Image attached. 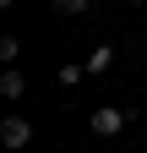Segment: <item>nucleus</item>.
<instances>
[{
    "mask_svg": "<svg viewBox=\"0 0 147 153\" xmlns=\"http://www.w3.org/2000/svg\"><path fill=\"white\" fill-rule=\"evenodd\" d=\"M0 142H6V148H27V142H33V120L6 115V120H0Z\"/></svg>",
    "mask_w": 147,
    "mask_h": 153,
    "instance_id": "obj_2",
    "label": "nucleus"
},
{
    "mask_svg": "<svg viewBox=\"0 0 147 153\" xmlns=\"http://www.w3.org/2000/svg\"><path fill=\"white\" fill-rule=\"evenodd\" d=\"M0 93H6V99H22V93H27V76L16 71V66H6V71H0Z\"/></svg>",
    "mask_w": 147,
    "mask_h": 153,
    "instance_id": "obj_3",
    "label": "nucleus"
},
{
    "mask_svg": "<svg viewBox=\"0 0 147 153\" xmlns=\"http://www.w3.org/2000/svg\"><path fill=\"white\" fill-rule=\"evenodd\" d=\"M82 76H87V66H60V88H76Z\"/></svg>",
    "mask_w": 147,
    "mask_h": 153,
    "instance_id": "obj_6",
    "label": "nucleus"
},
{
    "mask_svg": "<svg viewBox=\"0 0 147 153\" xmlns=\"http://www.w3.org/2000/svg\"><path fill=\"white\" fill-rule=\"evenodd\" d=\"M54 11H60V16H87L93 0H54Z\"/></svg>",
    "mask_w": 147,
    "mask_h": 153,
    "instance_id": "obj_4",
    "label": "nucleus"
},
{
    "mask_svg": "<svg viewBox=\"0 0 147 153\" xmlns=\"http://www.w3.org/2000/svg\"><path fill=\"white\" fill-rule=\"evenodd\" d=\"M131 120V109H120V104H104V109H93V131L98 137H120V126Z\"/></svg>",
    "mask_w": 147,
    "mask_h": 153,
    "instance_id": "obj_1",
    "label": "nucleus"
},
{
    "mask_svg": "<svg viewBox=\"0 0 147 153\" xmlns=\"http://www.w3.org/2000/svg\"><path fill=\"white\" fill-rule=\"evenodd\" d=\"M131 6H136V0H131Z\"/></svg>",
    "mask_w": 147,
    "mask_h": 153,
    "instance_id": "obj_7",
    "label": "nucleus"
},
{
    "mask_svg": "<svg viewBox=\"0 0 147 153\" xmlns=\"http://www.w3.org/2000/svg\"><path fill=\"white\" fill-rule=\"evenodd\" d=\"M109 66H115V49L98 44V49H93V60H87V71H109Z\"/></svg>",
    "mask_w": 147,
    "mask_h": 153,
    "instance_id": "obj_5",
    "label": "nucleus"
}]
</instances>
